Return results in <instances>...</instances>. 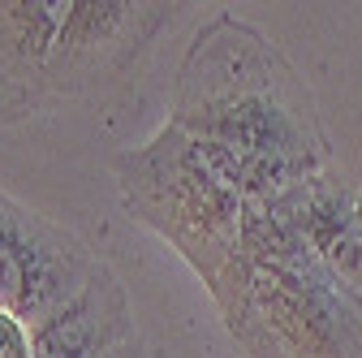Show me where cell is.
<instances>
[{
  "instance_id": "obj_8",
  "label": "cell",
  "mask_w": 362,
  "mask_h": 358,
  "mask_svg": "<svg viewBox=\"0 0 362 358\" xmlns=\"http://www.w3.org/2000/svg\"><path fill=\"white\" fill-rule=\"evenodd\" d=\"M0 358H35L30 328L18 316H9V311H0Z\"/></svg>"
},
{
  "instance_id": "obj_4",
  "label": "cell",
  "mask_w": 362,
  "mask_h": 358,
  "mask_svg": "<svg viewBox=\"0 0 362 358\" xmlns=\"http://www.w3.org/2000/svg\"><path fill=\"white\" fill-rule=\"evenodd\" d=\"M112 177L125 212L181 255L220 311L242 267L250 203L168 121L147 143L117 151Z\"/></svg>"
},
{
  "instance_id": "obj_5",
  "label": "cell",
  "mask_w": 362,
  "mask_h": 358,
  "mask_svg": "<svg viewBox=\"0 0 362 358\" xmlns=\"http://www.w3.org/2000/svg\"><path fill=\"white\" fill-rule=\"evenodd\" d=\"M100 267L104 259L74 229L0 190V311L18 316L26 328H39L95 281Z\"/></svg>"
},
{
  "instance_id": "obj_9",
  "label": "cell",
  "mask_w": 362,
  "mask_h": 358,
  "mask_svg": "<svg viewBox=\"0 0 362 358\" xmlns=\"http://www.w3.org/2000/svg\"><path fill=\"white\" fill-rule=\"evenodd\" d=\"M108 358H147V350H143V337H139V341H129V345H121V350H112Z\"/></svg>"
},
{
  "instance_id": "obj_7",
  "label": "cell",
  "mask_w": 362,
  "mask_h": 358,
  "mask_svg": "<svg viewBox=\"0 0 362 358\" xmlns=\"http://www.w3.org/2000/svg\"><path fill=\"white\" fill-rule=\"evenodd\" d=\"M30 337L35 358H108L112 350L139 341V324H134V302L121 277L104 263L95 281L74 294L57 316L30 328Z\"/></svg>"
},
{
  "instance_id": "obj_6",
  "label": "cell",
  "mask_w": 362,
  "mask_h": 358,
  "mask_svg": "<svg viewBox=\"0 0 362 358\" xmlns=\"http://www.w3.org/2000/svg\"><path fill=\"white\" fill-rule=\"evenodd\" d=\"M332 277L362 294V168L328 164L298 190L263 203Z\"/></svg>"
},
{
  "instance_id": "obj_3",
  "label": "cell",
  "mask_w": 362,
  "mask_h": 358,
  "mask_svg": "<svg viewBox=\"0 0 362 358\" xmlns=\"http://www.w3.org/2000/svg\"><path fill=\"white\" fill-rule=\"evenodd\" d=\"M220 320L242 358H362V294L332 277L267 207H250L242 267Z\"/></svg>"
},
{
  "instance_id": "obj_2",
  "label": "cell",
  "mask_w": 362,
  "mask_h": 358,
  "mask_svg": "<svg viewBox=\"0 0 362 358\" xmlns=\"http://www.w3.org/2000/svg\"><path fill=\"white\" fill-rule=\"evenodd\" d=\"M181 9L168 0H0V125L121 86Z\"/></svg>"
},
{
  "instance_id": "obj_1",
  "label": "cell",
  "mask_w": 362,
  "mask_h": 358,
  "mask_svg": "<svg viewBox=\"0 0 362 358\" xmlns=\"http://www.w3.org/2000/svg\"><path fill=\"white\" fill-rule=\"evenodd\" d=\"M168 125L211 160L250 207L276 203L332 164L306 78L246 18L211 13L181 57Z\"/></svg>"
}]
</instances>
